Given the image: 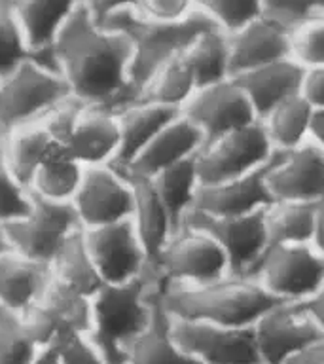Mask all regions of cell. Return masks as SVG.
<instances>
[{
	"mask_svg": "<svg viewBox=\"0 0 324 364\" xmlns=\"http://www.w3.org/2000/svg\"><path fill=\"white\" fill-rule=\"evenodd\" d=\"M10 243H8V237H6V232H4V224L0 222V255H4L6 250H10Z\"/></svg>",
	"mask_w": 324,
	"mask_h": 364,
	"instance_id": "cell-48",
	"label": "cell"
},
{
	"mask_svg": "<svg viewBox=\"0 0 324 364\" xmlns=\"http://www.w3.org/2000/svg\"><path fill=\"white\" fill-rule=\"evenodd\" d=\"M230 78L250 68L288 57V28L269 17L260 16L227 34Z\"/></svg>",
	"mask_w": 324,
	"mask_h": 364,
	"instance_id": "cell-20",
	"label": "cell"
},
{
	"mask_svg": "<svg viewBox=\"0 0 324 364\" xmlns=\"http://www.w3.org/2000/svg\"><path fill=\"white\" fill-rule=\"evenodd\" d=\"M136 11L158 21H180L195 11V4L193 0H141Z\"/></svg>",
	"mask_w": 324,
	"mask_h": 364,
	"instance_id": "cell-42",
	"label": "cell"
},
{
	"mask_svg": "<svg viewBox=\"0 0 324 364\" xmlns=\"http://www.w3.org/2000/svg\"><path fill=\"white\" fill-rule=\"evenodd\" d=\"M82 237L102 284L127 283L150 267L131 218L82 230Z\"/></svg>",
	"mask_w": 324,
	"mask_h": 364,
	"instance_id": "cell-11",
	"label": "cell"
},
{
	"mask_svg": "<svg viewBox=\"0 0 324 364\" xmlns=\"http://www.w3.org/2000/svg\"><path fill=\"white\" fill-rule=\"evenodd\" d=\"M315 108L300 95H294L258 119L275 152H288L307 142V125Z\"/></svg>",
	"mask_w": 324,
	"mask_h": 364,
	"instance_id": "cell-32",
	"label": "cell"
},
{
	"mask_svg": "<svg viewBox=\"0 0 324 364\" xmlns=\"http://www.w3.org/2000/svg\"><path fill=\"white\" fill-rule=\"evenodd\" d=\"M267 192L275 201H324V146L303 142L275 152L266 173Z\"/></svg>",
	"mask_w": 324,
	"mask_h": 364,
	"instance_id": "cell-16",
	"label": "cell"
},
{
	"mask_svg": "<svg viewBox=\"0 0 324 364\" xmlns=\"http://www.w3.org/2000/svg\"><path fill=\"white\" fill-rule=\"evenodd\" d=\"M28 192L14 178L0 154V222L19 218L28 210Z\"/></svg>",
	"mask_w": 324,
	"mask_h": 364,
	"instance_id": "cell-40",
	"label": "cell"
},
{
	"mask_svg": "<svg viewBox=\"0 0 324 364\" xmlns=\"http://www.w3.org/2000/svg\"><path fill=\"white\" fill-rule=\"evenodd\" d=\"M125 364H199L186 351H182L178 343L173 340L169 317L159 304L158 292H156L152 321L148 328L139 336V340L133 343Z\"/></svg>",
	"mask_w": 324,
	"mask_h": 364,
	"instance_id": "cell-29",
	"label": "cell"
},
{
	"mask_svg": "<svg viewBox=\"0 0 324 364\" xmlns=\"http://www.w3.org/2000/svg\"><path fill=\"white\" fill-rule=\"evenodd\" d=\"M70 99L61 74L34 59L0 78V144L14 131L42 122Z\"/></svg>",
	"mask_w": 324,
	"mask_h": 364,
	"instance_id": "cell-6",
	"label": "cell"
},
{
	"mask_svg": "<svg viewBox=\"0 0 324 364\" xmlns=\"http://www.w3.org/2000/svg\"><path fill=\"white\" fill-rule=\"evenodd\" d=\"M158 296L169 318L232 328L252 326L261 313L281 301L261 289L258 281L237 275H226L203 284L159 283Z\"/></svg>",
	"mask_w": 324,
	"mask_h": 364,
	"instance_id": "cell-2",
	"label": "cell"
},
{
	"mask_svg": "<svg viewBox=\"0 0 324 364\" xmlns=\"http://www.w3.org/2000/svg\"><path fill=\"white\" fill-rule=\"evenodd\" d=\"M102 27L119 31L131 42L127 107L167 63L182 55L199 34L215 25L198 10L180 21H158L136 10H122L108 17Z\"/></svg>",
	"mask_w": 324,
	"mask_h": 364,
	"instance_id": "cell-4",
	"label": "cell"
},
{
	"mask_svg": "<svg viewBox=\"0 0 324 364\" xmlns=\"http://www.w3.org/2000/svg\"><path fill=\"white\" fill-rule=\"evenodd\" d=\"M90 301L91 298L65 289L50 277L44 294L21 317L25 318L40 346H48L53 341L87 332Z\"/></svg>",
	"mask_w": 324,
	"mask_h": 364,
	"instance_id": "cell-17",
	"label": "cell"
},
{
	"mask_svg": "<svg viewBox=\"0 0 324 364\" xmlns=\"http://www.w3.org/2000/svg\"><path fill=\"white\" fill-rule=\"evenodd\" d=\"M59 349L61 364H107L97 347L87 340L85 334H76L55 341Z\"/></svg>",
	"mask_w": 324,
	"mask_h": 364,
	"instance_id": "cell-41",
	"label": "cell"
},
{
	"mask_svg": "<svg viewBox=\"0 0 324 364\" xmlns=\"http://www.w3.org/2000/svg\"><path fill=\"white\" fill-rule=\"evenodd\" d=\"M31 55L16 16L8 6H0V78L31 59Z\"/></svg>",
	"mask_w": 324,
	"mask_h": 364,
	"instance_id": "cell-38",
	"label": "cell"
},
{
	"mask_svg": "<svg viewBox=\"0 0 324 364\" xmlns=\"http://www.w3.org/2000/svg\"><path fill=\"white\" fill-rule=\"evenodd\" d=\"M70 205L82 230L125 220L133 213V186L112 165H90Z\"/></svg>",
	"mask_w": 324,
	"mask_h": 364,
	"instance_id": "cell-13",
	"label": "cell"
},
{
	"mask_svg": "<svg viewBox=\"0 0 324 364\" xmlns=\"http://www.w3.org/2000/svg\"><path fill=\"white\" fill-rule=\"evenodd\" d=\"M201 146L203 136L198 127L178 114L150 139V142L136 154L125 169H122V173L127 178H152L165 167L195 156Z\"/></svg>",
	"mask_w": 324,
	"mask_h": 364,
	"instance_id": "cell-18",
	"label": "cell"
},
{
	"mask_svg": "<svg viewBox=\"0 0 324 364\" xmlns=\"http://www.w3.org/2000/svg\"><path fill=\"white\" fill-rule=\"evenodd\" d=\"M198 90L192 70L182 61V55L167 63L146 84L133 102H150L159 107L180 110Z\"/></svg>",
	"mask_w": 324,
	"mask_h": 364,
	"instance_id": "cell-34",
	"label": "cell"
},
{
	"mask_svg": "<svg viewBox=\"0 0 324 364\" xmlns=\"http://www.w3.org/2000/svg\"><path fill=\"white\" fill-rule=\"evenodd\" d=\"M271 159L249 175L212 186H199L192 210L209 216H237L271 205L273 199L266 186V173Z\"/></svg>",
	"mask_w": 324,
	"mask_h": 364,
	"instance_id": "cell-19",
	"label": "cell"
},
{
	"mask_svg": "<svg viewBox=\"0 0 324 364\" xmlns=\"http://www.w3.org/2000/svg\"><path fill=\"white\" fill-rule=\"evenodd\" d=\"M82 175L84 165L78 164L67 152V148H61L36 169L28 184V192L50 201L70 203L78 190Z\"/></svg>",
	"mask_w": 324,
	"mask_h": 364,
	"instance_id": "cell-33",
	"label": "cell"
},
{
	"mask_svg": "<svg viewBox=\"0 0 324 364\" xmlns=\"http://www.w3.org/2000/svg\"><path fill=\"white\" fill-rule=\"evenodd\" d=\"M298 95L311 107H324V67L303 70Z\"/></svg>",
	"mask_w": 324,
	"mask_h": 364,
	"instance_id": "cell-43",
	"label": "cell"
},
{
	"mask_svg": "<svg viewBox=\"0 0 324 364\" xmlns=\"http://www.w3.org/2000/svg\"><path fill=\"white\" fill-rule=\"evenodd\" d=\"M250 279L281 301L315 296L324 290V250L309 243L269 247Z\"/></svg>",
	"mask_w": 324,
	"mask_h": 364,
	"instance_id": "cell-7",
	"label": "cell"
},
{
	"mask_svg": "<svg viewBox=\"0 0 324 364\" xmlns=\"http://www.w3.org/2000/svg\"><path fill=\"white\" fill-rule=\"evenodd\" d=\"M150 269L163 284H203L230 275L220 245L207 232L188 224L171 235Z\"/></svg>",
	"mask_w": 324,
	"mask_h": 364,
	"instance_id": "cell-9",
	"label": "cell"
},
{
	"mask_svg": "<svg viewBox=\"0 0 324 364\" xmlns=\"http://www.w3.org/2000/svg\"><path fill=\"white\" fill-rule=\"evenodd\" d=\"M61 148L65 144L42 119L10 133L0 144V154L14 178L28 190L36 169Z\"/></svg>",
	"mask_w": 324,
	"mask_h": 364,
	"instance_id": "cell-24",
	"label": "cell"
},
{
	"mask_svg": "<svg viewBox=\"0 0 324 364\" xmlns=\"http://www.w3.org/2000/svg\"><path fill=\"white\" fill-rule=\"evenodd\" d=\"M288 59L301 68L324 67V16H317L288 31Z\"/></svg>",
	"mask_w": 324,
	"mask_h": 364,
	"instance_id": "cell-37",
	"label": "cell"
},
{
	"mask_svg": "<svg viewBox=\"0 0 324 364\" xmlns=\"http://www.w3.org/2000/svg\"><path fill=\"white\" fill-rule=\"evenodd\" d=\"M84 0H8L31 53L50 48L59 28Z\"/></svg>",
	"mask_w": 324,
	"mask_h": 364,
	"instance_id": "cell-26",
	"label": "cell"
},
{
	"mask_svg": "<svg viewBox=\"0 0 324 364\" xmlns=\"http://www.w3.org/2000/svg\"><path fill=\"white\" fill-rule=\"evenodd\" d=\"M158 277L148 267L141 277L122 284H101L90 301L87 340L107 364H125L131 347L153 317Z\"/></svg>",
	"mask_w": 324,
	"mask_h": 364,
	"instance_id": "cell-3",
	"label": "cell"
},
{
	"mask_svg": "<svg viewBox=\"0 0 324 364\" xmlns=\"http://www.w3.org/2000/svg\"><path fill=\"white\" fill-rule=\"evenodd\" d=\"M33 364H61V358H59V349H57V343H48V346L40 347V351L36 353Z\"/></svg>",
	"mask_w": 324,
	"mask_h": 364,
	"instance_id": "cell-47",
	"label": "cell"
},
{
	"mask_svg": "<svg viewBox=\"0 0 324 364\" xmlns=\"http://www.w3.org/2000/svg\"><path fill=\"white\" fill-rule=\"evenodd\" d=\"M0 6H8V0H0Z\"/></svg>",
	"mask_w": 324,
	"mask_h": 364,
	"instance_id": "cell-49",
	"label": "cell"
},
{
	"mask_svg": "<svg viewBox=\"0 0 324 364\" xmlns=\"http://www.w3.org/2000/svg\"><path fill=\"white\" fill-rule=\"evenodd\" d=\"M303 70L306 68L286 57L237 74L233 76V82L243 90L256 118L261 119L279 102L298 95Z\"/></svg>",
	"mask_w": 324,
	"mask_h": 364,
	"instance_id": "cell-21",
	"label": "cell"
},
{
	"mask_svg": "<svg viewBox=\"0 0 324 364\" xmlns=\"http://www.w3.org/2000/svg\"><path fill=\"white\" fill-rule=\"evenodd\" d=\"M283 364H324V341L301 349L296 355L286 358Z\"/></svg>",
	"mask_w": 324,
	"mask_h": 364,
	"instance_id": "cell-45",
	"label": "cell"
},
{
	"mask_svg": "<svg viewBox=\"0 0 324 364\" xmlns=\"http://www.w3.org/2000/svg\"><path fill=\"white\" fill-rule=\"evenodd\" d=\"M261 16L290 31L311 17L324 16V0H261Z\"/></svg>",
	"mask_w": 324,
	"mask_h": 364,
	"instance_id": "cell-39",
	"label": "cell"
},
{
	"mask_svg": "<svg viewBox=\"0 0 324 364\" xmlns=\"http://www.w3.org/2000/svg\"><path fill=\"white\" fill-rule=\"evenodd\" d=\"M195 156L182 159L175 165H169L150 178L159 203L163 205L165 213L169 216L173 233L178 232L184 226V220L192 210L195 193L199 190Z\"/></svg>",
	"mask_w": 324,
	"mask_h": 364,
	"instance_id": "cell-27",
	"label": "cell"
},
{
	"mask_svg": "<svg viewBox=\"0 0 324 364\" xmlns=\"http://www.w3.org/2000/svg\"><path fill=\"white\" fill-rule=\"evenodd\" d=\"M307 142L324 146V107H317L313 110L309 125H307Z\"/></svg>",
	"mask_w": 324,
	"mask_h": 364,
	"instance_id": "cell-46",
	"label": "cell"
},
{
	"mask_svg": "<svg viewBox=\"0 0 324 364\" xmlns=\"http://www.w3.org/2000/svg\"><path fill=\"white\" fill-rule=\"evenodd\" d=\"M51 279L63 284L65 289L74 290L78 294L91 298L102 284L87 250H85L82 230L72 233L57 252L53 262L50 264Z\"/></svg>",
	"mask_w": 324,
	"mask_h": 364,
	"instance_id": "cell-31",
	"label": "cell"
},
{
	"mask_svg": "<svg viewBox=\"0 0 324 364\" xmlns=\"http://www.w3.org/2000/svg\"><path fill=\"white\" fill-rule=\"evenodd\" d=\"M323 230L324 201H275L266 207V250L290 243H309L324 250Z\"/></svg>",
	"mask_w": 324,
	"mask_h": 364,
	"instance_id": "cell-22",
	"label": "cell"
},
{
	"mask_svg": "<svg viewBox=\"0 0 324 364\" xmlns=\"http://www.w3.org/2000/svg\"><path fill=\"white\" fill-rule=\"evenodd\" d=\"M173 340L199 364H261L252 326L232 328L198 321L169 318Z\"/></svg>",
	"mask_w": 324,
	"mask_h": 364,
	"instance_id": "cell-14",
	"label": "cell"
},
{
	"mask_svg": "<svg viewBox=\"0 0 324 364\" xmlns=\"http://www.w3.org/2000/svg\"><path fill=\"white\" fill-rule=\"evenodd\" d=\"M50 48L72 99L110 114L125 107L133 53L125 34L97 25L82 2Z\"/></svg>",
	"mask_w": 324,
	"mask_h": 364,
	"instance_id": "cell-1",
	"label": "cell"
},
{
	"mask_svg": "<svg viewBox=\"0 0 324 364\" xmlns=\"http://www.w3.org/2000/svg\"><path fill=\"white\" fill-rule=\"evenodd\" d=\"M193 4L195 10L226 34L235 33L261 16V0H193Z\"/></svg>",
	"mask_w": 324,
	"mask_h": 364,
	"instance_id": "cell-36",
	"label": "cell"
},
{
	"mask_svg": "<svg viewBox=\"0 0 324 364\" xmlns=\"http://www.w3.org/2000/svg\"><path fill=\"white\" fill-rule=\"evenodd\" d=\"M275 150L260 122L233 129L207 142L195 156L199 186H212L249 175L273 158Z\"/></svg>",
	"mask_w": 324,
	"mask_h": 364,
	"instance_id": "cell-10",
	"label": "cell"
},
{
	"mask_svg": "<svg viewBox=\"0 0 324 364\" xmlns=\"http://www.w3.org/2000/svg\"><path fill=\"white\" fill-rule=\"evenodd\" d=\"M51 272L48 264L34 262L16 250L0 255V307L25 315L44 294Z\"/></svg>",
	"mask_w": 324,
	"mask_h": 364,
	"instance_id": "cell-23",
	"label": "cell"
},
{
	"mask_svg": "<svg viewBox=\"0 0 324 364\" xmlns=\"http://www.w3.org/2000/svg\"><path fill=\"white\" fill-rule=\"evenodd\" d=\"M261 364H283L306 347L324 341V290L303 300L277 301L252 324Z\"/></svg>",
	"mask_w": 324,
	"mask_h": 364,
	"instance_id": "cell-5",
	"label": "cell"
},
{
	"mask_svg": "<svg viewBox=\"0 0 324 364\" xmlns=\"http://www.w3.org/2000/svg\"><path fill=\"white\" fill-rule=\"evenodd\" d=\"M40 347L21 315L0 307V364H33Z\"/></svg>",
	"mask_w": 324,
	"mask_h": 364,
	"instance_id": "cell-35",
	"label": "cell"
},
{
	"mask_svg": "<svg viewBox=\"0 0 324 364\" xmlns=\"http://www.w3.org/2000/svg\"><path fill=\"white\" fill-rule=\"evenodd\" d=\"M180 114L198 127L203 144L258 122L249 99L233 78L198 87L180 108Z\"/></svg>",
	"mask_w": 324,
	"mask_h": 364,
	"instance_id": "cell-15",
	"label": "cell"
},
{
	"mask_svg": "<svg viewBox=\"0 0 324 364\" xmlns=\"http://www.w3.org/2000/svg\"><path fill=\"white\" fill-rule=\"evenodd\" d=\"M178 114H180V110L150 105V102H131L125 108H122L119 112H116L119 146L118 154L110 165L118 171L125 169L136 154L150 142V139L161 127L169 124L171 119H175Z\"/></svg>",
	"mask_w": 324,
	"mask_h": 364,
	"instance_id": "cell-25",
	"label": "cell"
},
{
	"mask_svg": "<svg viewBox=\"0 0 324 364\" xmlns=\"http://www.w3.org/2000/svg\"><path fill=\"white\" fill-rule=\"evenodd\" d=\"M184 224L203 230L220 245L230 275L250 277L266 250V207L237 216H209L192 210Z\"/></svg>",
	"mask_w": 324,
	"mask_h": 364,
	"instance_id": "cell-12",
	"label": "cell"
},
{
	"mask_svg": "<svg viewBox=\"0 0 324 364\" xmlns=\"http://www.w3.org/2000/svg\"><path fill=\"white\" fill-rule=\"evenodd\" d=\"M139 4L141 0H84L85 10L97 25H102L108 17L122 10H139Z\"/></svg>",
	"mask_w": 324,
	"mask_h": 364,
	"instance_id": "cell-44",
	"label": "cell"
},
{
	"mask_svg": "<svg viewBox=\"0 0 324 364\" xmlns=\"http://www.w3.org/2000/svg\"><path fill=\"white\" fill-rule=\"evenodd\" d=\"M182 61L192 70L198 87L230 78V46L220 28H207L188 46Z\"/></svg>",
	"mask_w": 324,
	"mask_h": 364,
	"instance_id": "cell-30",
	"label": "cell"
},
{
	"mask_svg": "<svg viewBox=\"0 0 324 364\" xmlns=\"http://www.w3.org/2000/svg\"><path fill=\"white\" fill-rule=\"evenodd\" d=\"M28 201L25 215L4 222L6 237L11 250L50 266L67 239L82 228L70 203L50 201L31 192Z\"/></svg>",
	"mask_w": 324,
	"mask_h": 364,
	"instance_id": "cell-8",
	"label": "cell"
},
{
	"mask_svg": "<svg viewBox=\"0 0 324 364\" xmlns=\"http://www.w3.org/2000/svg\"><path fill=\"white\" fill-rule=\"evenodd\" d=\"M133 186V213L131 222L141 239L148 262L152 264L163 245L173 235L169 216L165 213L163 205L159 203L156 190L150 178H129Z\"/></svg>",
	"mask_w": 324,
	"mask_h": 364,
	"instance_id": "cell-28",
	"label": "cell"
}]
</instances>
